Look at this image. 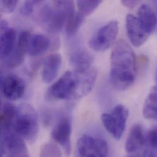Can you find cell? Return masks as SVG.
Instances as JSON below:
<instances>
[{
  "mask_svg": "<svg viewBox=\"0 0 157 157\" xmlns=\"http://www.w3.org/2000/svg\"><path fill=\"white\" fill-rule=\"evenodd\" d=\"M110 82L117 90L130 87L136 77V59L132 47L124 40L114 45L110 57Z\"/></svg>",
  "mask_w": 157,
  "mask_h": 157,
  "instance_id": "cell-1",
  "label": "cell"
},
{
  "mask_svg": "<svg viewBox=\"0 0 157 157\" xmlns=\"http://www.w3.org/2000/svg\"><path fill=\"white\" fill-rule=\"evenodd\" d=\"M75 12L72 1H55L45 4L40 10L39 20L41 26L52 33H59L72 15Z\"/></svg>",
  "mask_w": 157,
  "mask_h": 157,
  "instance_id": "cell-2",
  "label": "cell"
},
{
  "mask_svg": "<svg viewBox=\"0 0 157 157\" xmlns=\"http://www.w3.org/2000/svg\"><path fill=\"white\" fill-rule=\"evenodd\" d=\"M12 130L28 142L36 141L39 133V121L37 114L31 105L23 103L16 108Z\"/></svg>",
  "mask_w": 157,
  "mask_h": 157,
  "instance_id": "cell-3",
  "label": "cell"
},
{
  "mask_svg": "<svg viewBox=\"0 0 157 157\" xmlns=\"http://www.w3.org/2000/svg\"><path fill=\"white\" fill-rule=\"evenodd\" d=\"M79 73L67 71L53 84L47 91V96L54 100H76L82 98Z\"/></svg>",
  "mask_w": 157,
  "mask_h": 157,
  "instance_id": "cell-4",
  "label": "cell"
},
{
  "mask_svg": "<svg viewBox=\"0 0 157 157\" xmlns=\"http://www.w3.org/2000/svg\"><path fill=\"white\" fill-rule=\"evenodd\" d=\"M128 110L123 105H117L109 113L101 115V120L107 132L116 140H119L125 130L128 118Z\"/></svg>",
  "mask_w": 157,
  "mask_h": 157,
  "instance_id": "cell-5",
  "label": "cell"
},
{
  "mask_svg": "<svg viewBox=\"0 0 157 157\" xmlns=\"http://www.w3.org/2000/svg\"><path fill=\"white\" fill-rule=\"evenodd\" d=\"M75 157H109L108 144L101 138L83 135L77 141Z\"/></svg>",
  "mask_w": 157,
  "mask_h": 157,
  "instance_id": "cell-6",
  "label": "cell"
},
{
  "mask_svg": "<svg viewBox=\"0 0 157 157\" xmlns=\"http://www.w3.org/2000/svg\"><path fill=\"white\" fill-rule=\"evenodd\" d=\"M119 33V23L113 20L100 28L89 41L90 47L96 52H104L114 43Z\"/></svg>",
  "mask_w": 157,
  "mask_h": 157,
  "instance_id": "cell-7",
  "label": "cell"
},
{
  "mask_svg": "<svg viewBox=\"0 0 157 157\" xmlns=\"http://www.w3.org/2000/svg\"><path fill=\"white\" fill-rule=\"evenodd\" d=\"M1 157H30L24 140L14 132L1 134Z\"/></svg>",
  "mask_w": 157,
  "mask_h": 157,
  "instance_id": "cell-8",
  "label": "cell"
},
{
  "mask_svg": "<svg viewBox=\"0 0 157 157\" xmlns=\"http://www.w3.org/2000/svg\"><path fill=\"white\" fill-rule=\"evenodd\" d=\"M71 134L72 121L67 116L61 117L55 125L52 132V137L58 143L66 156H69L71 153Z\"/></svg>",
  "mask_w": 157,
  "mask_h": 157,
  "instance_id": "cell-9",
  "label": "cell"
},
{
  "mask_svg": "<svg viewBox=\"0 0 157 157\" xmlns=\"http://www.w3.org/2000/svg\"><path fill=\"white\" fill-rule=\"evenodd\" d=\"M126 29L130 42L136 47L143 45L151 34L138 18L132 14L126 17Z\"/></svg>",
  "mask_w": 157,
  "mask_h": 157,
  "instance_id": "cell-10",
  "label": "cell"
},
{
  "mask_svg": "<svg viewBox=\"0 0 157 157\" xmlns=\"http://www.w3.org/2000/svg\"><path fill=\"white\" fill-rule=\"evenodd\" d=\"M1 89L4 96L10 101H15L24 94L25 83L18 75L10 74L1 81Z\"/></svg>",
  "mask_w": 157,
  "mask_h": 157,
  "instance_id": "cell-11",
  "label": "cell"
},
{
  "mask_svg": "<svg viewBox=\"0 0 157 157\" xmlns=\"http://www.w3.org/2000/svg\"><path fill=\"white\" fill-rule=\"evenodd\" d=\"M31 33L29 31H22L18 36L17 46L10 55L4 61L10 68H16L21 65L28 53V47Z\"/></svg>",
  "mask_w": 157,
  "mask_h": 157,
  "instance_id": "cell-12",
  "label": "cell"
},
{
  "mask_svg": "<svg viewBox=\"0 0 157 157\" xmlns=\"http://www.w3.org/2000/svg\"><path fill=\"white\" fill-rule=\"evenodd\" d=\"M16 43V31L8 26L5 20L1 21V59L4 61L14 50Z\"/></svg>",
  "mask_w": 157,
  "mask_h": 157,
  "instance_id": "cell-13",
  "label": "cell"
},
{
  "mask_svg": "<svg viewBox=\"0 0 157 157\" xmlns=\"http://www.w3.org/2000/svg\"><path fill=\"white\" fill-rule=\"evenodd\" d=\"M62 64V56L59 53L48 56L44 62L42 72V78L44 82L50 83L57 77Z\"/></svg>",
  "mask_w": 157,
  "mask_h": 157,
  "instance_id": "cell-14",
  "label": "cell"
},
{
  "mask_svg": "<svg viewBox=\"0 0 157 157\" xmlns=\"http://www.w3.org/2000/svg\"><path fill=\"white\" fill-rule=\"evenodd\" d=\"M146 142L143 127L140 124L134 125L127 136L125 142V151L128 153H133L138 151Z\"/></svg>",
  "mask_w": 157,
  "mask_h": 157,
  "instance_id": "cell-15",
  "label": "cell"
},
{
  "mask_svg": "<svg viewBox=\"0 0 157 157\" xmlns=\"http://www.w3.org/2000/svg\"><path fill=\"white\" fill-rule=\"evenodd\" d=\"M94 58L92 55L84 49L74 50L69 57V61L75 71L82 72L91 68Z\"/></svg>",
  "mask_w": 157,
  "mask_h": 157,
  "instance_id": "cell-16",
  "label": "cell"
},
{
  "mask_svg": "<svg viewBox=\"0 0 157 157\" xmlns=\"http://www.w3.org/2000/svg\"><path fill=\"white\" fill-rule=\"evenodd\" d=\"M50 45L48 37L44 34L31 35L28 42V53L32 56H36L46 52Z\"/></svg>",
  "mask_w": 157,
  "mask_h": 157,
  "instance_id": "cell-17",
  "label": "cell"
},
{
  "mask_svg": "<svg viewBox=\"0 0 157 157\" xmlns=\"http://www.w3.org/2000/svg\"><path fill=\"white\" fill-rule=\"evenodd\" d=\"M138 18L147 31L151 34L157 26V14L149 5L144 4L140 6L138 12Z\"/></svg>",
  "mask_w": 157,
  "mask_h": 157,
  "instance_id": "cell-18",
  "label": "cell"
},
{
  "mask_svg": "<svg viewBox=\"0 0 157 157\" xmlns=\"http://www.w3.org/2000/svg\"><path fill=\"white\" fill-rule=\"evenodd\" d=\"M16 113V108L9 103L2 105L1 111V134L12 132V127Z\"/></svg>",
  "mask_w": 157,
  "mask_h": 157,
  "instance_id": "cell-19",
  "label": "cell"
},
{
  "mask_svg": "<svg viewBox=\"0 0 157 157\" xmlns=\"http://www.w3.org/2000/svg\"><path fill=\"white\" fill-rule=\"evenodd\" d=\"M143 113L146 119L157 121V86L149 94L143 106Z\"/></svg>",
  "mask_w": 157,
  "mask_h": 157,
  "instance_id": "cell-20",
  "label": "cell"
},
{
  "mask_svg": "<svg viewBox=\"0 0 157 157\" xmlns=\"http://www.w3.org/2000/svg\"><path fill=\"white\" fill-rule=\"evenodd\" d=\"M84 18L85 17L78 12H75L71 16L66 25V32L69 36H74L78 32Z\"/></svg>",
  "mask_w": 157,
  "mask_h": 157,
  "instance_id": "cell-21",
  "label": "cell"
},
{
  "mask_svg": "<svg viewBox=\"0 0 157 157\" xmlns=\"http://www.w3.org/2000/svg\"><path fill=\"white\" fill-rule=\"evenodd\" d=\"M102 2V1H77V5L78 12L84 17L92 13Z\"/></svg>",
  "mask_w": 157,
  "mask_h": 157,
  "instance_id": "cell-22",
  "label": "cell"
},
{
  "mask_svg": "<svg viewBox=\"0 0 157 157\" xmlns=\"http://www.w3.org/2000/svg\"><path fill=\"white\" fill-rule=\"evenodd\" d=\"M40 157H63L61 148L56 144L48 143L40 149Z\"/></svg>",
  "mask_w": 157,
  "mask_h": 157,
  "instance_id": "cell-23",
  "label": "cell"
},
{
  "mask_svg": "<svg viewBox=\"0 0 157 157\" xmlns=\"http://www.w3.org/2000/svg\"><path fill=\"white\" fill-rule=\"evenodd\" d=\"M39 1H26L23 2L20 8V13L23 16H29L34 11V6L40 3Z\"/></svg>",
  "mask_w": 157,
  "mask_h": 157,
  "instance_id": "cell-24",
  "label": "cell"
},
{
  "mask_svg": "<svg viewBox=\"0 0 157 157\" xmlns=\"http://www.w3.org/2000/svg\"><path fill=\"white\" fill-rule=\"evenodd\" d=\"M146 141L152 150L157 151V127L152 128L149 132L146 137Z\"/></svg>",
  "mask_w": 157,
  "mask_h": 157,
  "instance_id": "cell-25",
  "label": "cell"
},
{
  "mask_svg": "<svg viewBox=\"0 0 157 157\" xmlns=\"http://www.w3.org/2000/svg\"><path fill=\"white\" fill-rule=\"evenodd\" d=\"M17 4L18 1L15 0L1 1V10L4 13H10L14 11Z\"/></svg>",
  "mask_w": 157,
  "mask_h": 157,
  "instance_id": "cell-26",
  "label": "cell"
},
{
  "mask_svg": "<svg viewBox=\"0 0 157 157\" xmlns=\"http://www.w3.org/2000/svg\"><path fill=\"white\" fill-rule=\"evenodd\" d=\"M140 1H122L121 3L122 5H124L125 7L130 9H133L138 4Z\"/></svg>",
  "mask_w": 157,
  "mask_h": 157,
  "instance_id": "cell-27",
  "label": "cell"
},
{
  "mask_svg": "<svg viewBox=\"0 0 157 157\" xmlns=\"http://www.w3.org/2000/svg\"><path fill=\"white\" fill-rule=\"evenodd\" d=\"M154 4H155V7H156V9H157V1H154Z\"/></svg>",
  "mask_w": 157,
  "mask_h": 157,
  "instance_id": "cell-28",
  "label": "cell"
},
{
  "mask_svg": "<svg viewBox=\"0 0 157 157\" xmlns=\"http://www.w3.org/2000/svg\"><path fill=\"white\" fill-rule=\"evenodd\" d=\"M155 79H156V82L157 83V71H156V73H155Z\"/></svg>",
  "mask_w": 157,
  "mask_h": 157,
  "instance_id": "cell-29",
  "label": "cell"
},
{
  "mask_svg": "<svg viewBox=\"0 0 157 157\" xmlns=\"http://www.w3.org/2000/svg\"><path fill=\"white\" fill-rule=\"evenodd\" d=\"M145 157V156H144V155H143H143H142V156H141V157H138V156H137V157H136V156H134V157Z\"/></svg>",
  "mask_w": 157,
  "mask_h": 157,
  "instance_id": "cell-30",
  "label": "cell"
}]
</instances>
